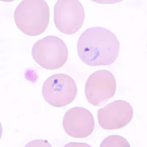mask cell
I'll use <instances>...</instances> for the list:
<instances>
[{
	"mask_svg": "<svg viewBox=\"0 0 147 147\" xmlns=\"http://www.w3.org/2000/svg\"><path fill=\"white\" fill-rule=\"evenodd\" d=\"M54 17L57 28L63 34L72 35L82 27L84 7L78 0H59L54 6Z\"/></svg>",
	"mask_w": 147,
	"mask_h": 147,
	"instance_id": "cell-5",
	"label": "cell"
},
{
	"mask_svg": "<svg viewBox=\"0 0 147 147\" xmlns=\"http://www.w3.org/2000/svg\"><path fill=\"white\" fill-rule=\"evenodd\" d=\"M120 45L115 34L103 27L88 28L77 44V52L82 62L90 66H109L119 55Z\"/></svg>",
	"mask_w": 147,
	"mask_h": 147,
	"instance_id": "cell-1",
	"label": "cell"
},
{
	"mask_svg": "<svg viewBox=\"0 0 147 147\" xmlns=\"http://www.w3.org/2000/svg\"><path fill=\"white\" fill-rule=\"evenodd\" d=\"M46 144H49V142L47 140H39L32 141V142L28 143L27 145L26 146H49L48 145H46Z\"/></svg>",
	"mask_w": 147,
	"mask_h": 147,
	"instance_id": "cell-10",
	"label": "cell"
},
{
	"mask_svg": "<svg viewBox=\"0 0 147 147\" xmlns=\"http://www.w3.org/2000/svg\"><path fill=\"white\" fill-rule=\"evenodd\" d=\"M133 115L132 106L123 100L111 102L98 109L97 113L99 125L105 130L118 129L125 127L131 121Z\"/></svg>",
	"mask_w": 147,
	"mask_h": 147,
	"instance_id": "cell-7",
	"label": "cell"
},
{
	"mask_svg": "<svg viewBox=\"0 0 147 147\" xmlns=\"http://www.w3.org/2000/svg\"><path fill=\"white\" fill-rule=\"evenodd\" d=\"M116 89L115 78L111 72L105 70L97 71L87 79L85 96L90 104L100 107L113 97Z\"/></svg>",
	"mask_w": 147,
	"mask_h": 147,
	"instance_id": "cell-6",
	"label": "cell"
},
{
	"mask_svg": "<svg viewBox=\"0 0 147 147\" xmlns=\"http://www.w3.org/2000/svg\"><path fill=\"white\" fill-rule=\"evenodd\" d=\"M62 125L66 133L75 138H84L93 132L95 120L91 112L82 107L69 109L64 116Z\"/></svg>",
	"mask_w": 147,
	"mask_h": 147,
	"instance_id": "cell-8",
	"label": "cell"
},
{
	"mask_svg": "<svg viewBox=\"0 0 147 147\" xmlns=\"http://www.w3.org/2000/svg\"><path fill=\"white\" fill-rule=\"evenodd\" d=\"M100 147H130L126 139L118 135L109 136L105 138L100 144Z\"/></svg>",
	"mask_w": 147,
	"mask_h": 147,
	"instance_id": "cell-9",
	"label": "cell"
},
{
	"mask_svg": "<svg viewBox=\"0 0 147 147\" xmlns=\"http://www.w3.org/2000/svg\"><path fill=\"white\" fill-rule=\"evenodd\" d=\"M78 88L75 80L65 74L51 76L42 85V96L53 107H64L73 102L77 95Z\"/></svg>",
	"mask_w": 147,
	"mask_h": 147,
	"instance_id": "cell-4",
	"label": "cell"
},
{
	"mask_svg": "<svg viewBox=\"0 0 147 147\" xmlns=\"http://www.w3.org/2000/svg\"><path fill=\"white\" fill-rule=\"evenodd\" d=\"M50 9L44 0H23L15 9L14 19L24 34L35 36L45 32L50 22Z\"/></svg>",
	"mask_w": 147,
	"mask_h": 147,
	"instance_id": "cell-2",
	"label": "cell"
},
{
	"mask_svg": "<svg viewBox=\"0 0 147 147\" xmlns=\"http://www.w3.org/2000/svg\"><path fill=\"white\" fill-rule=\"evenodd\" d=\"M32 55L41 67L49 70H56L67 62L68 49L59 37L49 35L35 42L32 47Z\"/></svg>",
	"mask_w": 147,
	"mask_h": 147,
	"instance_id": "cell-3",
	"label": "cell"
}]
</instances>
